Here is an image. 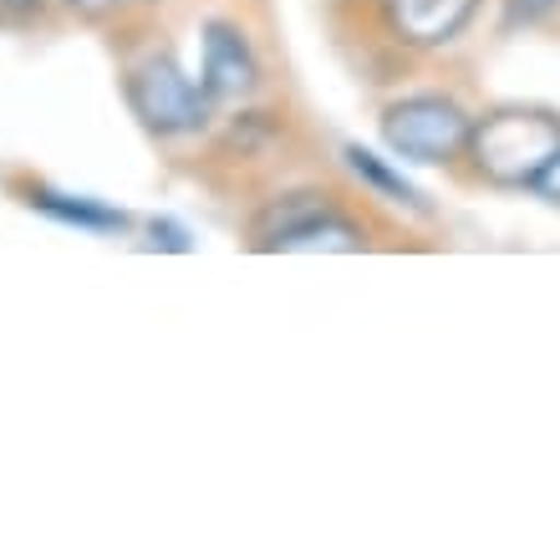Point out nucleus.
<instances>
[{
  "label": "nucleus",
  "mask_w": 560,
  "mask_h": 555,
  "mask_svg": "<svg viewBox=\"0 0 560 555\" xmlns=\"http://www.w3.org/2000/svg\"><path fill=\"white\" fill-rule=\"evenodd\" d=\"M31 209L46 215V220L67 224V230H82V234H122L128 230V209L107 205V199H92V194H61V189H31L26 194Z\"/></svg>",
  "instance_id": "7"
},
{
  "label": "nucleus",
  "mask_w": 560,
  "mask_h": 555,
  "mask_svg": "<svg viewBox=\"0 0 560 555\" xmlns=\"http://www.w3.org/2000/svg\"><path fill=\"white\" fill-rule=\"evenodd\" d=\"M535 194H546L550 205H560V153L546 163V174L535 178Z\"/></svg>",
  "instance_id": "12"
},
{
  "label": "nucleus",
  "mask_w": 560,
  "mask_h": 555,
  "mask_svg": "<svg viewBox=\"0 0 560 555\" xmlns=\"http://www.w3.org/2000/svg\"><path fill=\"white\" fill-rule=\"evenodd\" d=\"M485 0H393V31L402 46L433 51V46L458 42L474 26Z\"/></svg>",
  "instance_id": "6"
},
{
  "label": "nucleus",
  "mask_w": 560,
  "mask_h": 555,
  "mask_svg": "<svg viewBox=\"0 0 560 555\" xmlns=\"http://www.w3.org/2000/svg\"><path fill=\"white\" fill-rule=\"evenodd\" d=\"M255 250L280 255H352L368 250V224L352 220L326 189H291L276 194L250 224Z\"/></svg>",
  "instance_id": "2"
},
{
  "label": "nucleus",
  "mask_w": 560,
  "mask_h": 555,
  "mask_svg": "<svg viewBox=\"0 0 560 555\" xmlns=\"http://www.w3.org/2000/svg\"><path fill=\"white\" fill-rule=\"evenodd\" d=\"M67 11H77V15H88V21H103V15H113L122 5V0H61Z\"/></svg>",
  "instance_id": "11"
},
{
  "label": "nucleus",
  "mask_w": 560,
  "mask_h": 555,
  "mask_svg": "<svg viewBox=\"0 0 560 555\" xmlns=\"http://www.w3.org/2000/svg\"><path fill=\"white\" fill-rule=\"evenodd\" d=\"M199 88L214 103H240L260 88V57L255 42L235 21H205V42H199Z\"/></svg>",
  "instance_id": "5"
},
{
  "label": "nucleus",
  "mask_w": 560,
  "mask_h": 555,
  "mask_svg": "<svg viewBox=\"0 0 560 555\" xmlns=\"http://www.w3.org/2000/svg\"><path fill=\"white\" fill-rule=\"evenodd\" d=\"M36 11H42V0H0V15H11V21H31Z\"/></svg>",
  "instance_id": "13"
},
{
  "label": "nucleus",
  "mask_w": 560,
  "mask_h": 555,
  "mask_svg": "<svg viewBox=\"0 0 560 555\" xmlns=\"http://www.w3.org/2000/svg\"><path fill=\"white\" fill-rule=\"evenodd\" d=\"M341 163H347L357 184H362L368 194H377L383 205L413 209V215H433V205L423 199V189L408 184V174H402L393 159H383V153H372V148H362V143H347L341 148Z\"/></svg>",
  "instance_id": "8"
},
{
  "label": "nucleus",
  "mask_w": 560,
  "mask_h": 555,
  "mask_svg": "<svg viewBox=\"0 0 560 555\" xmlns=\"http://www.w3.org/2000/svg\"><path fill=\"white\" fill-rule=\"evenodd\" d=\"M560 153V117L550 107H494L474 117L464 159L474 178H485L494 189H535V178L546 174V163Z\"/></svg>",
  "instance_id": "1"
},
{
  "label": "nucleus",
  "mask_w": 560,
  "mask_h": 555,
  "mask_svg": "<svg viewBox=\"0 0 560 555\" xmlns=\"http://www.w3.org/2000/svg\"><path fill=\"white\" fill-rule=\"evenodd\" d=\"M148 250H168V255H189L194 250V234H189V224H178V220H148V240H143Z\"/></svg>",
  "instance_id": "10"
},
{
  "label": "nucleus",
  "mask_w": 560,
  "mask_h": 555,
  "mask_svg": "<svg viewBox=\"0 0 560 555\" xmlns=\"http://www.w3.org/2000/svg\"><path fill=\"white\" fill-rule=\"evenodd\" d=\"M469 128H474V113L458 97H448V92H413V97L387 103L383 117H377L387 153L402 163H423V169L464 159Z\"/></svg>",
  "instance_id": "3"
},
{
  "label": "nucleus",
  "mask_w": 560,
  "mask_h": 555,
  "mask_svg": "<svg viewBox=\"0 0 560 555\" xmlns=\"http://www.w3.org/2000/svg\"><path fill=\"white\" fill-rule=\"evenodd\" d=\"M122 97L133 107V117L143 123L153 138H189V132L209 128V97L199 88V77H189L168 51H153V57L133 61L128 77H122Z\"/></svg>",
  "instance_id": "4"
},
{
  "label": "nucleus",
  "mask_w": 560,
  "mask_h": 555,
  "mask_svg": "<svg viewBox=\"0 0 560 555\" xmlns=\"http://www.w3.org/2000/svg\"><path fill=\"white\" fill-rule=\"evenodd\" d=\"M556 11H560V0H500V31L504 36L535 31V26H546Z\"/></svg>",
  "instance_id": "9"
}]
</instances>
